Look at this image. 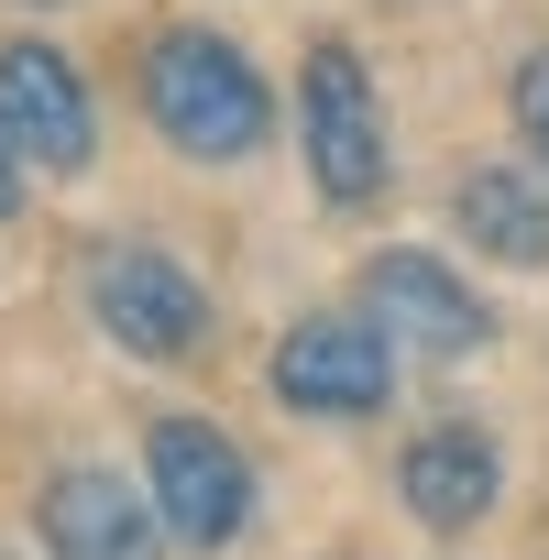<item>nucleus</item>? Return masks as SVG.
Masks as SVG:
<instances>
[{
  "mask_svg": "<svg viewBox=\"0 0 549 560\" xmlns=\"http://www.w3.org/2000/svg\"><path fill=\"white\" fill-rule=\"evenodd\" d=\"M132 89H143V121H154L176 154H198V165H242V154L274 132V100H264L253 56H242V45H220L209 23L154 34V45H143V67H132Z\"/></svg>",
  "mask_w": 549,
  "mask_h": 560,
  "instance_id": "nucleus-1",
  "label": "nucleus"
},
{
  "mask_svg": "<svg viewBox=\"0 0 549 560\" xmlns=\"http://www.w3.org/2000/svg\"><path fill=\"white\" fill-rule=\"evenodd\" d=\"M297 132H308V176H319L330 209L385 198L396 143H385V100H374V78H363L352 45H308V67H297Z\"/></svg>",
  "mask_w": 549,
  "mask_h": 560,
  "instance_id": "nucleus-2",
  "label": "nucleus"
},
{
  "mask_svg": "<svg viewBox=\"0 0 549 560\" xmlns=\"http://www.w3.org/2000/svg\"><path fill=\"white\" fill-rule=\"evenodd\" d=\"M89 319L132 363H187L209 341V287H198L165 242H100L89 253Z\"/></svg>",
  "mask_w": 549,
  "mask_h": 560,
  "instance_id": "nucleus-3",
  "label": "nucleus"
},
{
  "mask_svg": "<svg viewBox=\"0 0 549 560\" xmlns=\"http://www.w3.org/2000/svg\"><path fill=\"white\" fill-rule=\"evenodd\" d=\"M143 472H154V516H165V538H187V549H231V538L253 527V462H242L231 429H209V418H154Z\"/></svg>",
  "mask_w": 549,
  "mask_h": 560,
  "instance_id": "nucleus-4",
  "label": "nucleus"
},
{
  "mask_svg": "<svg viewBox=\"0 0 549 560\" xmlns=\"http://www.w3.org/2000/svg\"><path fill=\"white\" fill-rule=\"evenodd\" d=\"M396 341L374 330V319H352V308H319V319H297L287 341H274V396H287L297 418H374L385 396H396Z\"/></svg>",
  "mask_w": 549,
  "mask_h": 560,
  "instance_id": "nucleus-5",
  "label": "nucleus"
},
{
  "mask_svg": "<svg viewBox=\"0 0 549 560\" xmlns=\"http://www.w3.org/2000/svg\"><path fill=\"white\" fill-rule=\"evenodd\" d=\"M363 319H374L407 363H451V352H483V341H494V308L462 287L440 253H374V264H363Z\"/></svg>",
  "mask_w": 549,
  "mask_h": 560,
  "instance_id": "nucleus-6",
  "label": "nucleus"
},
{
  "mask_svg": "<svg viewBox=\"0 0 549 560\" xmlns=\"http://www.w3.org/2000/svg\"><path fill=\"white\" fill-rule=\"evenodd\" d=\"M0 110H12V132H23V165H34V176H78V165L100 154V110H89L78 67H67L56 45H34V34L0 45Z\"/></svg>",
  "mask_w": 549,
  "mask_h": 560,
  "instance_id": "nucleus-7",
  "label": "nucleus"
},
{
  "mask_svg": "<svg viewBox=\"0 0 549 560\" xmlns=\"http://www.w3.org/2000/svg\"><path fill=\"white\" fill-rule=\"evenodd\" d=\"M34 527H45V549L56 560H165V516L121 483V472H100V462H78V472H56L45 483V505H34Z\"/></svg>",
  "mask_w": 549,
  "mask_h": 560,
  "instance_id": "nucleus-8",
  "label": "nucleus"
},
{
  "mask_svg": "<svg viewBox=\"0 0 549 560\" xmlns=\"http://www.w3.org/2000/svg\"><path fill=\"white\" fill-rule=\"evenodd\" d=\"M396 483H407V505H418L429 527H472V516H494V494H505V451H494L483 429H429V440L396 462Z\"/></svg>",
  "mask_w": 549,
  "mask_h": 560,
  "instance_id": "nucleus-9",
  "label": "nucleus"
},
{
  "mask_svg": "<svg viewBox=\"0 0 549 560\" xmlns=\"http://www.w3.org/2000/svg\"><path fill=\"white\" fill-rule=\"evenodd\" d=\"M451 231L472 242V253H494V264H549V187L527 176V165H472L462 187H451Z\"/></svg>",
  "mask_w": 549,
  "mask_h": 560,
  "instance_id": "nucleus-10",
  "label": "nucleus"
},
{
  "mask_svg": "<svg viewBox=\"0 0 549 560\" xmlns=\"http://www.w3.org/2000/svg\"><path fill=\"white\" fill-rule=\"evenodd\" d=\"M505 110H516V143H527V154H538V176H549V45H538V56H516Z\"/></svg>",
  "mask_w": 549,
  "mask_h": 560,
  "instance_id": "nucleus-11",
  "label": "nucleus"
},
{
  "mask_svg": "<svg viewBox=\"0 0 549 560\" xmlns=\"http://www.w3.org/2000/svg\"><path fill=\"white\" fill-rule=\"evenodd\" d=\"M23 209V132H12V110H0V220Z\"/></svg>",
  "mask_w": 549,
  "mask_h": 560,
  "instance_id": "nucleus-12",
  "label": "nucleus"
}]
</instances>
